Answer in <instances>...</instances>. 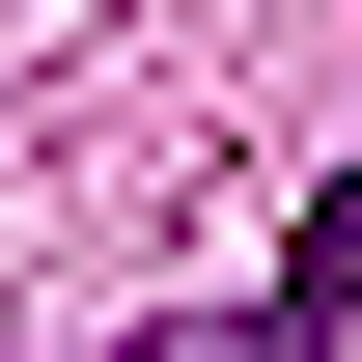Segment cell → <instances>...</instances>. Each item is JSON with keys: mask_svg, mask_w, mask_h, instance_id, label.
<instances>
[{"mask_svg": "<svg viewBox=\"0 0 362 362\" xmlns=\"http://www.w3.org/2000/svg\"><path fill=\"white\" fill-rule=\"evenodd\" d=\"M279 334H362V168L307 195V251H279Z\"/></svg>", "mask_w": 362, "mask_h": 362, "instance_id": "obj_1", "label": "cell"}]
</instances>
